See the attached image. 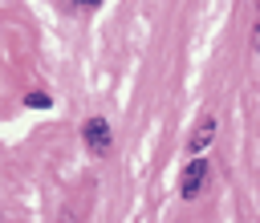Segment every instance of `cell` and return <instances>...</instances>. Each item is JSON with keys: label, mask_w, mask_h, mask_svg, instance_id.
<instances>
[{"label": "cell", "mask_w": 260, "mask_h": 223, "mask_svg": "<svg viewBox=\"0 0 260 223\" xmlns=\"http://www.w3.org/2000/svg\"><path fill=\"white\" fill-rule=\"evenodd\" d=\"M77 4H89V8H93V4H102V0H77Z\"/></svg>", "instance_id": "obj_6"}, {"label": "cell", "mask_w": 260, "mask_h": 223, "mask_svg": "<svg viewBox=\"0 0 260 223\" xmlns=\"http://www.w3.org/2000/svg\"><path fill=\"white\" fill-rule=\"evenodd\" d=\"M252 49L260 53V20H256V28H252Z\"/></svg>", "instance_id": "obj_5"}, {"label": "cell", "mask_w": 260, "mask_h": 223, "mask_svg": "<svg viewBox=\"0 0 260 223\" xmlns=\"http://www.w3.org/2000/svg\"><path fill=\"white\" fill-rule=\"evenodd\" d=\"M81 138H85V146H89L93 154H110V146H114V138H110V126H106L102 118H85V126H81Z\"/></svg>", "instance_id": "obj_1"}, {"label": "cell", "mask_w": 260, "mask_h": 223, "mask_svg": "<svg viewBox=\"0 0 260 223\" xmlns=\"http://www.w3.org/2000/svg\"><path fill=\"white\" fill-rule=\"evenodd\" d=\"M203 182H207V162L195 154L191 162H187V170H183V178H179V195L183 199H195L199 191H203Z\"/></svg>", "instance_id": "obj_2"}, {"label": "cell", "mask_w": 260, "mask_h": 223, "mask_svg": "<svg viewBox=\"0 0 260 223\" xmlns=\"http://www.w3.org/2000/svg\"><path fill=\"white\" fill-rule=\"evenodd\" d=\"M211 138H215V118H203V122H199V130L187 138V150H191V154H199Z\"/></svg>", "instance_id": "obj_3"}, {"label": "cell", "mask_w": 260, "mask_h": 223, "mask_svg": "<svg viewBox=\"0 0 260 223\" xmlns=\"http://www.w3.org/2000/svg\"><path fill=\"white\" fill-rule=\"evenodd\" d=\"M24 101H28V105H37V109H49V105H53V101H49V93H41V89H37V93H28Z\"/></svg>", "instance_id": "obj_4"}]
</instances>
